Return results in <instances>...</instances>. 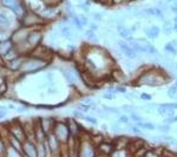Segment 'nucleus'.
<instances>
[{"label":"nucleus","instance_id":"29","mask_svg":"<svg viewBox=\"0 0 177 157\" xmlns=\"http://www.w3.org/2000/svg\"><path fill=\"white\" fill-rule=\"evenodd\" d=\"M5 116H6V111L5 110H0V118H2Z\"/></svg>","mask_w":177,"mask_h":157},{"label":"nucleus","instance_id":"30","mask_svg":"<svg viewBox=\"0 0 177 157\" xmlns=\"http://www.w3.org/2000/svg\"><path fill=\"white\" fill-rule=\"evenodd\" d=\"M86 23H88V19L83 15V17H82V24H85V25H86Z\"/></svg>","mask_w":177,"mask_h":157},{"label":"nucleus","instance_id":"12","mask_svg":"<svg viewBox=\"0 0 177 157\" xmlns=\"http://www.w3.org/2000/svg\"><path fill=\"white\" fill-rule=\"evenodd\" d=\"M138 125L142 128V129H146V130H155V125L151 124V123H142V122H138Z\"/></svg>","mask_w":177,"mask_h":157},{"label":"nucleus","instance_id":"10","mask_svg":"<svg viewBox=\"0 0 177 157\" xmlns=\"http://www.w3.org/2000/svg\"><path fill=\"white\" fill-rule=\"evenodd\" d=\"M168 96L170 98H176L177 97V86L174 85V86H170V89L168 90Z\"/></svg>","mask_w":177,"mask_h":157},{"label":"nucleus","instance_id":"4","mask_svg":"<svg viewBox=\"0 0 177 157\" xmlns=\"http://www.w3.org/2000/svg\"><path fill=\"white\" fill-rule=\"evenodd\" d=\"M4 5L7 6L8 8H11L13 12L15 13H21V6L17 0H2Z\"/></svg>","mask_w":177,"mask_h":157},{"label":"nucleus","instance_id":"2","mask_svg":"<svg viewBox=\"0 0 177 157\" xmlns=\"http://www.w3.org/2000/svg\"><path fill=\"white\" fill-rule=\"evenodd\" d=\"M67 135H69V128L63 123H58L56 126V137L59 138L60 141H66Z\"/></svg>","mask_w":177,"mask_h":157},{"label":"nucleus","instance_id":"6","mask_svg":"<svg viewBox=\"0 0 177 157\" xmlns=\"http://www.w3.org/2000/svg\"><path fill=\"white\" fill-rule=\"evenodd\" d=\"M158 113L159 115H162L163 117H173L174 115H175V112H174V109H169V107H165V106H159V109H158Z\"/></svg>","mask_w":177,"mask_h":157},{"label":"nucleus","instance_id":"5","mask_svg":"<svg viewBox=\"0 0 177 157\" xmlns=\"http://www.w3.org/2000/svg\"><path fill=\"white\" fill-rule=\"evenodd\" d=\"M159 32H161V30H159V27H158L157 25H152V26H150L149 28H145L146 36H148L149 38H151V39L157 38L158 34H159Z\"/></svg>","mask_w":177,"mask_h":157},{"label":"nucleus","instance_id":"38","mask_svg":"<svg viewBox=\"0 0 177 157\" xmlns=\"http://www.w3.org/2000/svg\"><path fill=\"white\" fill-rule=\"evenodd\" d=\"M176 67H177V65H176Z\"/></svg>","mask_w":177,"mask_h":157},{"label":"nucleus","instance_id":"22","mask_svg":"<svg viewBox=\"0 0 177 157\" xmlns=\"http://www.w3.org/2000/svg\"><path fill=\"white\" fill-rule=\"evenodd\" d=\"M140 98L142 99H145V101H151V96L150 95H146V93H142L140 95Z\"/></svg>","mask_w":177,"mask_h":157},{"label":"nucleus","instance_id":"17","mask_svg":"<svg viewBox=\"0 0 177 157\" xmlns=\"http://www.w3.org/2000/svg\"><path fill=\"white\" fill-rule=\"evenodd\" d=\"M163 31H164V33L168 36V34H170V32H171V27H170V25H169V23L167 21L165 23V25H164V28H163Z\"/></svg>","mask_w":177,"mask_h":157},{"label":"nucleus","instance_id":"31","mask_svg":"<svg viewBox=\"0 0 177 157\" xmlns=\"http://www.w3.org/2000/svg\"><path fill=\"white\" fill-rule=\"evenodd\" d=\"M104 98H113V96H112V95L106 93V95H104Z\"/></svg>","mask_w":177,"mask_h":157},{"label":"nucleus","instance_id":"21","mask_svg":"<svg viewBox=\"0 0 177 157\" xmlns=\"http://www.w3.org/2000/svg\"><path fill=\"white\" fill-rule=\"evenodd\" d=\"M88 38H91V39H93V40H96V42H98V38L96 37V34H94L93 32H91V31L88 33Z\"/></svg>","mask_w":177,"mask_h":157},{"label":"nucleus","instance_id":"25","mask_svg":"<svg viewBox=\"0 0 177 157\" xmlns=\"http://www.w3.org/2000/svg\"><path fill=\"white\" fill-rule=\"evenodd\" d=\"M127 91V89L124 88V86H118L117 88V92H121V93H124Z\"/></svg>","mask_w":177,"mask_h":157},{"label":"nucleus","instance_id":"24","mask_svg":"<svg viewBox=\"0 0 177 157\" xmlns=\"http://www.w3.org/2000/svg\"><path fill=\"white\" fill-rule=\"evenodd\" d=\"M131 117H132V119H133V120H136V122H140V120H142V118H140L139 116H137V115H135V113H132V115H131Z\"/></svg>","mask_w":177,"mask_h":157},{"label":"nucleus","instance_id":"32","mask_svg":"<svg viewBox=\"0 0 177 157\" xmlns=\"http://www.w3.org/2000/svg\"><path fill=\"white\" fill-rule=\"evenodd\" d=\"M174 30L177 32V17L175 18V25H174Z\"/></svg>","mask_w":177,"mask_h":157},{"label":"nucleus","instance_id":"33","mask_svg":"<svg viewBox=\"0 0 177 157\" xmlns=\"http://www.w3.org/2000/svg\"><path fill=\"white\" fill-rule=\"evenodd\" d=\"M91 28H92V30H97V28H98V26H97L96 24H92V25H91Z\"/></svg>","mask_w":177,"mask_h":157},{"label":"nucleus","instance_id":"13","mask_svg":"<svg viewBox=\"0 0 177 157\" xmlns=\"http://www.w3.org/2000/svg\"><path fill=\"white\" fill-rule=\"evenodd\" d=\"M165 51H168V52H171L174 55L175 54H177V50L176 47L174 46V44L173 43H168L167 45H165Z\"/></svg>","mask_w":177,"mask_h":157},{"label":"nucleus","instance_id":"35","mask_svg":"<svg viewBox=\"0 0 177 157\" xmlns=\"http://www.w3.org/2000/svg\"><path fill=\"white\" fill-rule=\"evenodd\" d=\"M82 8H83V9H85V11H88V6H85V5H83V6H82Z\"/></svg>","mask_w":177,"mask_h":157},{"label":"nucleus","instance_id":"20","mask_svg":"<svg viewBox=\"0 0 177 157\" xmlns=\"http://www.w3.org/2000/svg\"><path fill=\"white\" fill-rule=\"evenodd\" d=\"M73 20H75V23H76L77 27H78L79 30H82V28H83V26H82V25H83V24H82V21H80V20H79L77 17H73Z\"/></svg>","mask_w":177,"mask_h":157},{"label":"nucleus","instance_id":"8","mask_svg":"<svg viewBox=\"0 0 177 157\" xmlns=\"http://www.w3.org/2000/svg\"><path fill=\"white\" fill-rule=\"evenodd\" d=\"M0 27H10V19L4 13H0Z\"/></svg>","mask_w":177,"mask_h":157},{"label":"nucleus","instance_id":"34","mask_svg":"<svg viewBox=\"0 0 177 157\" xmlns=\"http://www.w3.org/2000/svg\"><path fill=\"white\" fill-rule=\"evenodd\" d=\"M171 9H173V12L177 13V6H174V7H171Z\"/></svg>","mask_w":177,"mask_h":157},{"label":"nucleus","instance_id":"16","mask_svg":"<svg viewBox=\"0 0 177 157\" xmlns=\"http://www.w3.org/2000/svg\"><path fill=\"white\" fill-rule=\"evenodd\" d=\"M158 130H159L161 132H164V134H167V132H169V130H170V126H169L168 124H165V125H159V126H158Z\"/></svg>","mask_w":177,"mask_h":157},{"label":"nucleus","instance_id":"9","mask_svg":"<svg viewBox=\"0 0 177 157\" xmlns=\"http://www.w3.org/2000/svg\"><path fill=\"white\" fill-rule=\"evenodd\" d=\"M61 33H63V36H64L65 38H67L69 40H73L72 33H71V31H70V28H69V27H66V26L61 27Z\"/></svg>","mask_w":177,"mask_h":157},{"label":"nucleus","instance_id":"28","mask_svg":"<svg viewBox=\"0 0 177 157\" xmlns=\"http://www.w3.org/2000/svg\"><path fill=\"white\" fill-rule=\"evenodd\" d=\"M93 19H96V20H100V19H102V17H100V14H99V13H97V14H93Z\"/></svg>","mask_w":177,"mask_h":157},{"label":"nucleus","instance_id":"14","mask_svg":"<svg viewBox=\"0 0 177 157\" xmlns=\"http://www.w3.org/2000/svg\"><path fill=\"white\" fill-rule=\"evenodd\" d=\"M146 49H148V53H151L152 55H157V50L151 45V44H149V43H146Z\"/></svg>","mask_w":177,"mask_h":157},{"label":"nucleus","instance_id":"37","mask_svg":"<svg viewBox=\"0 0 177 157\" xmlns=\"http://www.w3.org/2000/svg\"><path fill=\"white\" fill-rule=\"evenodd\" d=\"M176 86H177V83H176Z\"/></svg>","mask_w":177,"mask_h":157},{"label":"nucleus","instance_id":"26","mask_svg":"<svg viewBox=\"0 0 177 157\" xmlns=\"http://www.w3.org/2000/svg\"><path fill=\"white\" fill-rule=\"evenodd\" d=\"M131 130H132L133 132H136V134H142V131H140L138 128H136V126H132V128H131Z\"/></svg>","mask_w":177,"mask_h":157},{"label":"nucleus","instance_id":"18","mask_svg":"<svg viewBox=\"0 0 177 157\" xmlns=\"http://www.w3.org/2000/svg\"><path fill=\"white\" fill-rule=\"evenodd\" d=\"M104 109H106L105 111H109V112H111V113H119V111L116 109V107H109V106H104Z\"/></svg>","mask_w":177,"mask_h":157},{"label":"nucleus","instance_id":"3","mask_svg":"<svg viewBox=\"0 0 177 157\" xmlns=\"http://www.w3.org/2000/svg\"><path fill=\"white\" fill-rule=\"evenodd\" d=\"M118 45H119L121 50L123 51V53H124L128 58H130V59H135V58L137 57V52L133 50L132 47H131L128 43H125V42H123V40H119V42H118Z\"/></svg>","mask_w":177,"mask_h":157},{"label":"nucleus","instance_id":"23","mask_svg":"<svg viewBox=\"0 0 177 157\" xmlns=\"http://www.w3.org/2000/svg\"><path fill=\"white\" fill-rule=\"evenodd\" d=\"M128 122H129V119H128L127 116H121V117H119V123H125V124H127Z\"/></svg>","mask_w":177,"mask_h":157},{"label":"nucleus","instance_id":"7","mask_svg":"<svg viewBox=\"0 0 177 157\" xmlns=\"http://www.w3.org/2000/svg\"><path fill=\"white\" fill-rule=\"evenodd\" d=\"M117 28H118V32H119L121 37H123L124 39H129V40H130V39H132L130 30H128L127 27H124V26H122V25H119Z\"/></svg>","mask_w":177,"mask_h":157},{"label":"nucleus","instance_id":"15","mask_svg":"<svg viewBox=\"0 0 177 157\" xmlns=\"http://www.w3.org/2000/svg\"><path fill=\"white\" fill-rule=\"evenodd\" d=\"M64 76H65V78H66L70 83H73V82H75V77L72 76V73H71V72L65 71V72H64Z\"/></svg>","mask_w":177,"mask_h":157},{"label":"nucleus","instance_id":"36","mask_svg":"<svg viewBox=\"0 0 177 157\" xmlns=\"http://www.w3.org/2000/svg\"><path fill=\"white\" fill-rule=\"evenodd\" d=\"M167 1H175V0H167Z\"/></svg>","mask_w":177,"mask_h":157},{"label":"nucleus","instance_id":"11","mask_svg":"<svg viewBox=\"0 0 177 157\" xmlns=\"http://www.w3.org/2000/svg\"><path fill=\"white\" fill-rule=\"evenodd\" d=\"M39 38H40V36L39 34H37V33H32V34H30L29 36V42L31 43V44H36V43H38V40H39Z\"/></svg>","mask_w":177,"mask_h":157},{"label":"nucleus","instance_id":"19","mask_svg":"<svg viewBox=\"0 0 177 157\" xmlns=\"http://www.w3.org/2000/svg\"><path fill=\"white\" fill-rule=\"evenodd\" d=\"M84 119L86 120V122H88V123H91V124H97V119L96 118H93V117H88V116H86V117H84Z\"/></svg>","mask_w":177,"mask_h":157},{"label":"nucleus","instance_id":"27","mask_svg":"<svg viewBox=\"0 0 177 157\" xmlns=\"http://www.w3.org/2000/svg\"><path fill=\"white\" fill-rule=\"evenodd\" d=\"M80 107L83 109V111H88V109H90V106H88V105H85V104H80Z\"/></svg>","mask_w":177,"mask_h":157},{"label":"nucleus","instance_id":"1","mask_svg":"<svg viewBox=\"0 0 177 157\" xmlns=\"http://www.w3.org/2000/svg\"><path fill=\"white\" fill-rule=\"evenodd\" d=\"M139 82H140V84L156 86V85L167 83V77L164 76L163 72H159L156 70H150V71L145 72L143 76H140Z\"/></svg>","mask_w":177,"mask_h":157}]
</instances>
